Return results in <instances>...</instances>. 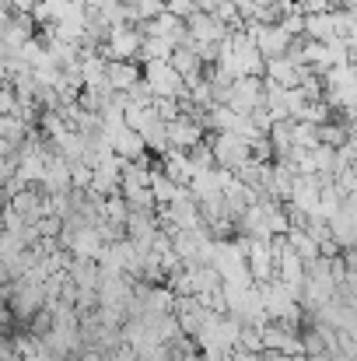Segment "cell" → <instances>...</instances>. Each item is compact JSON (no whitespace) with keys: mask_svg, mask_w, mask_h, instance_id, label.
Wrapping results in <instances>:
<instances>
[{"mask_svg":"<svg viewBox=\"0 0 357 361\" xmlns=\"http://www.w3.org/2000/svg\"><path fill=\"white\" fill-rule=\"evenodd\" d=\"M140 67H144V81H147V88H151L154 99H175L179 102V99L189 95L182 74L168 60H151V63H140Z\"/></svg>","mask_w":357,"mask_h":361,"instance_id":"obj_1","label":"cell"},{"mask_svg":"<svg viewBox=\"0 0 357 361\" xmlns=\"http://www.w3.org/2000/svg\"><path fill=\"white\" fill-rule=\"evenodd\" d=\"M207 144H211V151H214L218 169H225V172H232V176H235L245 161H252V144L235 137V133H214Z\"/></svg>","mask_w":357,"mask_h":361,"instance_id":"obj_2","label":"cell"},{"mask_svg":"<svg viewBox=\"0 0 357 361\" xmlns=\"http://www.w3.org/2000/svg\"><path fill=\"white\" fill-rule=\"evenodd\" d=\"M140 46H144V32H140V25H119L109 32V39H106V46L99 49L109 63L113 60H137L140 56Z\"/></svg>","mask_w":357,"mask_h":361,"instance_id":"obj_3","label":"cell"},{"mask_svg":"<svg viewBox=\"0 0 357 361\" xmlns=\"http://www.w3.org/2000/svg\"><path fill=\"white\" fill-rule=\"evenodd\" d=\"M245 32L252 35V42H256V49L263 53V60L287 56V49H291V42H294L280 25H256V21H245Z\"/></svg>","mask_w":357,"mask_h":361,"instance_id":"obj_4","label":"cell"},{"mask_svg":"<svg viewBox=\"0 0 357 361\" xmlns=\"http://www.w3.org/2000/svg\"><path fill=\"white\" fill-rule=\"evenodd\" d=\"M266 95V81L263 78H235L232 81V95H228V109H235L242 116H252L263 106Z\"/></svg>","mask_w":357,"mask_h":361,"instance_id":"obj_5","label":"cell"},{"mask_svg":"<svg viewBox=\"0 0 357 361\" xmlns=\"http://www.w3.org/2000/svg\"><path fill=\"white\" fill-rule=\"evenodd\" d=\"M186 32H189V39L186 42H207V46H221L225 39H228V28L214 18V14H203V11H196L189 21H186Z\"/></svg>","mask_w":357,"mask_h":361,"instance_id":"obj_6","label":"cell"},{"mask_svg":"<svg viewBox=\"0 0 357 361\" xmlns=\"http://www.w3.org/2000/svg\"><path fill=\"white\" fill-rule=\"evenodd\" d=\"M140 32L144 35H154V39H165V42H172L175 49L179 46H186V39H189V32H186V21L182 18H175V14H158L154 21H147V25H140Z\"/></svg>","mask_w":357,"mask_h":361,"instance_id":"obj_7","label":"cell"},{"mask_svg":"<svg viewBox=\"0 0 357 361\" xmlns=\"http://www.w3.org/2000/svg\"><path fill=\"white\" fill-rule=\"evenodd\" d=\"M11 207L18 211L25 225H39L46 218V193H39V186H25L11 197Z\"/></svg>","mask_w":357,"mask_h":361,"instance_id":"obj_8","label":"cell"},{"mask_svg":"<svg viewBox=\"0 0 357 361\" xmlns=\"http://www.w3.org/2000/svg\"><path fill=\"white\" fill-rule=\"evenodd\" d=\"M196 144H203V123L193 116H179L168 123V147L175 151H193Z\"/></svg>","mask_w":357,"mask_h":361,"instance_id":"obj_9","label":"cell"},{"mask_svg":"<svg viewBox=\"0 0 357 361\" xmlns=\"http://www.w3.org/2000/svg\"><path fill=\"white\" fill-rule=\"evenodd\" d=\"M140 78H144V67L137 60H113V63H106V85L116 95H126Z\"/></svg>","mask_w":357,"mask_h":361,"instance_id":"obj_10","label":"cell"},{"mask_svg":"<svg viewBox=\"0 0 357 361\" xmlns=\"http://www.w3.org/2000/svg\"><path fill=\"white\" fill-rule=\"evenodd\" d=\"M35 39V18L32 14H11V25L7 32L0 35V49L4 53H18L25 42Z\"/></svg>","mask_w":357,"mask_h":361,"instance_id":"obj_11","label":"cell"},{"mask_svg":"<svg viewBox=\"0 0 357 361\" xmlns=\"http://www.w3.org/2000/svg\"><path fill=\"white\" fill-rule=\"evenodd\" d=\"M301 78H305V67L291 63L287 56L266 60V74H263V81H270V85H277V88H298Z\"/></svg>","mask_w":357,"mask_h":361,"instance_id":"obj_12","label":"cell"},{"mask_svg":"<svg viewBox=\"0 0 357 361\" xmlns=\"http://www.w3.org/2000/svg\"><path fill=\"white\" fill-rule=\"evenodd\" d=\"M109 144H113V151H116L123 161H147V144H144V137H140L137 130H130V126H123Z\"/></svg>","mask_w":357,"mask_h":361,"instance_id":"obj_13","label":"cell"},{"mask_svg":"<svg viewBox=\"0 0 357 361\" xmlns=\"http://www.w3.org/2000/svg\"><path fill=\"white\" fill-rule=\"evenodd\" d=\"M168 63H172V67H175V71L182 74L186 88H189L193 81H200V78L207 74V63H203V60H200V56H196V53H193L189 46H179V49L172 53V60H168Z\"/></svg>","mask_w":357,"mask_h":361,"instance_id":"obj_14","label":"cell"},{"mask_svg":"<svg viewBox=\"0 0 357 361\" xmlns=\"http://www.w3.org/2000/svg\"><path fill=\"white\" fill-rule=\"evenodd\" d=\"M305 39H312V42H333L337 39V18H333V11L305 14Z\"/></svg>","mask_w":357,"mask_h":361,"instance_id":"obj_15","label":"cell"},{"mask_svg":"<svg viewBox=\"0 0 357 361\" xmlns=\"http://www.w3.org/2000/svg\"><path fill=\"white\" fill-rule=\"evenodd\" d=\"M273 7H277V25H280L291 39H301V35H305V14L298 11V4H294V0H277Z\"/></svg>","mask_w":357,"mask_h":361,"instance_id":"obj_16","label":"cell"},{"mask_svg":"<svg viewBox=\"0 0 357 361\" xmlns=\"http://www.w3.org/2000/svg\"><path fill=\"white\" fill-rule=\"evenodd\" d=\"M175 46L165 42V39H154V35H144V46H140V63H151V60H172Z\"/></svg>","mask_w":357,"mask_h":361,"instance_id":"obj_17","label":"cell"},{"mask_svg":"<svg viewBox=\"0 0 357 361\" xmlns=\"http://www.w3.org/2000/svg\"><path fill=\"white\" fill-rule=\"evenodd\" d=\"M130 7H133V21L137 25H147L158 14H165V0H130Z\"/></svg>","mask_w":357,"mask_h":361,"instance_id":"obj_18","label":"cell"},{"mask_svg":"<svg viewBox=\"0 0 357 361\" xmlns=\"http://www.w3.org/2000/svg\"><path fill=\"white\" fill-rule=\"evenodd\" d=\"M165 11L175 14V18H182V21H189L196 14V0H165Z\"/></svg>","mask_w":357,"mask_h":361,"instance_id":"obj_19","label":"cell"},{"mask_svg":"<svg viewBox=\"0 0 357 361\" xmlns=\"http://www.w3.org/2000/svg\"><path fill=\"white\" fill-rule=\"evenodd\" d=\"M18 109V95L11 88V81H0V116H11Z\"/></svg>","mask_w":357,"mask_h":361,"instance_id":"obj_20","label":"cell"},{"mask_svg":"<svg viewBox=\"0 0 357 361\" xmlns=\"http://www.w3.org/2000/svg\"><path fill=\"white\" fill-rule=\"evenodd\" d=\"M301 14H322V11H333V0H294Z\"/></svg>","mask_w":357,"mask_h":361,"instance_id":"obj_21","label":"cell"},{"mask_svg":"<svg viewBox=\"0 0 357 361\" xmlns=\"http://www.w3.org/2000/svg\"><path fill=\"white\" fill-rule=\"evenodd\" d=\"M39 4H42V0H11V11H14V14H32Z\"/></svg>","mask_w":357,"mask_h":361,"instance_id":"obj_22","label":"cell"},{"mask_svg":"<svg viewBox=\"0 0 357 361\" xmlns=\"http://www.w3.org/2000/svg\"><path fill=\"white\" fill-rule=\"evenodd\" d=\"M106 361H137V355H133L130 344H123V348H116L113 355H106Z\"/></svg>","mask_w":357,"mask_h":361,"instance_id":"obj_23","label":"cell"},{"mask_svg":"<svg viewBox=\"0 0 357 361\" xmlns=\"http://www.w3.org/2000/svg\"><path fill=\"white\" fill-rule=\"evenodd\" d=\"M77 361H106V355H102V351H95V348H84V351L77 355Z\"/></svg>","mask_w":357,"mask_h":361,"instance_id":"obj_24","label":"cell"},{"mask_svg":"<svg viewBox=\"0 0 357 361\" xmlns=\"http://www.w3.org/2000/svg\"><path fill=\"white\" fill-rule=\"evenodd\" d=\"M225 361H259V355H252V351H232Z\"/></svg>","mask_w":357,"mask_h":361,"instance_id":"obj_25","label":"cell"},{"mask_svg":"<svg viewBox=\"0 0 357 361\" xmlns=\"http://www.w3.org/2000/svg\"><path fill=\"white\" fill-rule=\"evenodd\" d=\"M4 78H7V53L0 49V81H4Z\"/></svg>","mask_w":357,"mask_h":361,"instance_id":"obj_26","label":"cell"},{"mask_svg":"<svg viewBox=\"0 0 357 361\" xmlns=\"http://www.w3.org/2000/svg\"><path fill=\"white\" fill-rule=\"evenodd\" d=\"M252 4H256V7H273L277 0H252Z\"/></svg>","mask_w":357,"mask_h":361,"instance_id":"obj_27","label":"cell"},{"mask_svg":"<svg viewBox=\"0 0 357 361\" xmlns=\"http://www.w3.org/2000/svg\"><path fill=\"white\" fill-rule=\"evenodd\" d=\"M0 11H11V0H0Z\"/></svg>","mask_w":357,"mask_h":361,"instance_id":"obj_28","label":"cell"}]
</instances>
